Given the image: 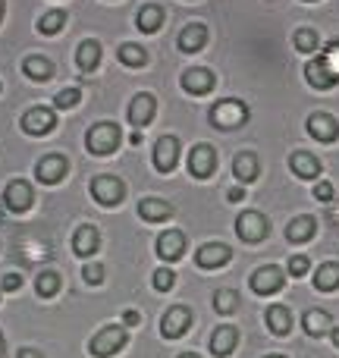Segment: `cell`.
<instances>
[{
	"label": "cell",
	"mask_w": 339,
	"mask_h": 358,
	"mask_svg": "<svg viewBox=\"0 0 339 358\" xmlns=\"http://www.w3.org/2000/svg\"><path fill=\"white\" fill-rule=\"evenodd\" d=\"M267 358H286V355H267Z\"/></svg>",
	"instance_id": "obj_51"
},
{
	"label": "cell",
	"mask_w": 339,
	"mask_h": 358,
	"mask_svg": "<svg viewBox=\"0 0 339 358\" xmlns=\"http://www.w3.org/2000/svg\"><path fill=\"white\" fill-rule=\"evenodd\" d=\"M267 229H271V223L261 210H242L236 217V233H239L242 242H261L267 236Z\"/></svg>",
	"instance_id": "obj_4"
},
{
	"label": "cell",
	"mask_w": 339,
	"mask_h": 358,
	"mask_svg": "<svg viewBox=\"0 0 339 358\" xmlns=\"http://www.w3.org/2000/svg\"><path fill=\"white\" fill-rule=\"evenodd\" d=\"M226 198H229V201H242V198H245V189H239V185H236V189L226 192Z\"/></svg>",
	"instance_id": "obj_45"
},
{
	"label": "cell",
	"mask_w": 339,
	"mask_h": 358,
	"mask_svg": "<svg viewBox=\"0 0 339 358\" xmlns=\"http://www.w3.org/2000/svg\"><path fill=\"white\" fill-rule=\"evenodd\" d=\"M258 170H261V164H258V157H254L252 151H242V155H236V161H233V176L239 179L242 185L254 182V179H258Z\"/></svg>",
	"instance_id": "obj_22"
},
{
	"label": "cell",
	"mask_w": 339,
	"mask_h": 358,
	"mask_svg": "<svg viewBox=\"0 0 339 358\" xmlns=\"http://www.w3.org/2000/svg\"><path fill=\"white\" fill-rule=\"evenodd\" d=\"M117 145H120V126H113V123H94L85 136V148L92 151L94 157L113 155Z\"/></svg>",
	"instance_id": "obj_2"
},
{
	"label": "cell",
	"mask_w": 339,
	"mask_h": 358,
	"mask_svg": "<svg viewBox=\"0 0 339 358\" xmlns=\"http://www.w3.org/2000/svg\"><path fill=\"white\" fill-rule=\"evenodd\" d=\"M35 292H38L41 299L57 296V292H60V273H54V271L38 273V280H35Z\"/></svg>",
	"instance_id": "obj_33"
},
{
	"label": "cell",
	"mask_w": 339,
	"mask_h": 358,
	"mask_svg": "<svg viewBox=\"0 0 339 358\" xmlns=\"http://www.w3.org/2000/svg\"><path fill=\"white\" fill-rule=\"evenodd\" d=\"M82 277H85L88 286H101L104 283V267L94 261V264H85V271H82Z\"/></svg>",
	"instance_id": "obj_39"
},
{
	"label": "cell",
	"mask_w": 339,
	"mask_h": 358,
	"mask_svg": "<svg viewBox=\"0 0 339 358\" xmlns=\"http://www.w3.org/2000/svg\"><path fill=\"white\" fill-rule=\"evenodd\" d=\"M138 214H142V220H148V223H164L173 214V208L164 201V198H142V201H138Z\"/></svg>",
	"instance_id": "obj_25"
},
{
	"label": "cell",
	"mask_w": 339,
	"mask_h": 358,
	"mask_svg": "<svg viewBox=\"0 0 339 358\" xmlns=\"http://www.w3.org/2000/svg\"><path fill=\"white\" fill-rule=\"evenodd\" d=\"M305 79H308L311 88H324V92H327V88H333L339 82V76L327 66V60H324V57H315V60L305 66Z\"/></svg>",
	"instance_id": "obj_12"
},
{
	"label": "cell",
	"mask_w": 339,
	"mask_h": 358,
	"mask_svg": "<svg viewBox=\"0 0 339 358\" xmlns=\"http://www.w3.org/2000/svg\"><path fill=\"white\" fill-rule=\"evenodd\" d=\"M176 161H179V138L176 136L157 138V145H154V167L161 170V173H173Z\"/></svg>",
	"instance_id": "obj_11"
},
{
	"label": "cell",
	"mask_w": 339,
	"mask_h": 358,
	"mask_svg": "<svg viewBox=\"0 0 339 358\" xmlns=\"http://www.w3.org/2000/svg\"><path fill=\"white\" fill-rule=\"evenodd\" d=\"M182 88L189 94H208L214 88V73L204 66H192L182 73Z\"/></svg>",
	"instance_id": "obj_18"
},
{
	"label": "cell",
	"mask_w": 339,
	"mask_h": 358,
	"mask_svg": "<svg viewBox=\"0 0 339 358\" xmlns=\"http://www.w3.org/2000/svg\"><path fill=\"white\" fill-rule=\"evenodd\" d=\"M92 195H94V201L104 204V208H117L126 195V185H123V179H117V176H98V179H92Z\"/></svg>",
	"instance_id": "obj_5"
},
{
	"label": "cell",
	"mask_w": 339,
	"mask_h": 358,
	"mask_svg": "<svg viewBox=\"0 0 339 358\" xmlns=\"http://www.w3.org/2000/svg\"><path fill=\"white\" fill-rule=\"evenodd\" d=\"M79 98H82V92H79V88H63V92L60 94H57V98H54V104L57 107H60V110H73V107L75 104H79Z\"/></svg>",
	"instance_id": "obj_37"
},
{
	"label": "cell",
	"mask_w": 339,
	"mask_h": 358,
	"mask_svg": "<svg viewBox=\"0 0 339 358\" xmlns=\"http://www.w3.org/2000/svg\"><path fill=\"white\" fill-rule=\"evenodd\" d=\"M283 286H286V273L273 264L258 267V271L252 273V292L254 296H271V292H280Z\"/></svg>",
	"instance_id": "obj_6"
},
{
	"label": "cell",
	"mask_w": 339,
	"mask_h": 358,
	"mask_svg": "<svg viewBox=\"0 0 339 358\" xmlns=\"http://www.w3.org/2000/svg\"><path fill=\"white\" fill-rule=\"evenodd\" d=\"M22 69H25V76L35 82H48L50 76H54V63H50L48 57H25Z\"/></svg>",
	"instance_id": "obj_30"
},
{
	"label": "cell",
	"mask_w": 339,
	"mask_h": 358,
	"mask_svg": "<svg viewBox=\"0 0 339 358\" xmlns=\"http://www.w3.org/2000/svg\"><path fill=\"white\" fill-rule=\"evenodd\" d=\"M214 308L220 311V315H233V311L239 308V292H236V289L214 292Z\"/></svg>",
	"instance_id": "obj_35"
},
{
	"label": "cell",
	"mask_w": 339,
	"mask_h": 358,
	"mask_svg": "<svg viewBox=\"0 0 339 358\" xmlns=\"http://www.w3.org/2000/svg\"><path fill=\"white\" fill-rule=\"evenodd\" d=\"M66 170H69V164L63 155H44L41 161L35 164V176L41 185H57L63 176H66Z\"/></svg>",
	"instance_id": "obj_8"
},
{
	"label": "cell",
	"mask_w": 339,
	"mask_h": 358,
	"mask_svg": "<svg viewBox=\"0 0 339 358\" xmlns=\"http://www.w3.org/2000/svg\"><path fill=\"white\" fill-rule=\"evenodd\" d=\"M317 233V220L315 217H296V220L289 223V229H286V239L296 242V245H302V242L315 239Z\"/></svg>",
	"instance_id": "obj_29"
},
{
	"label": "cell",
	"mask_w": 339,
	"mask_h": 358,
	"mask_svg": "<svg viewBox=\"0 0 339 358\" xmlns=\"http://www.w3.org/2000/svg\"><path fill=\"white\" fill-rule=\"evenodd\" d=\"M214 167H217V151L204 142L195 145L192 155H189V173L195 179H208L210 173H214Z\"/></svg>",
	"instance_id": "obj_9"
},
{
	"label": "cell",
	"mask_w": 339,
	"mask_h": 358,
	"mask_svg": "<svg viewBox=\"0 0 339 358\" xmlns=\"http://www.w3.org/2000/svg\"><path fill=\"white\" fill-rule=\"evenodd\" d=\"M117 57L126 63V66H132V69H138V66H145V63H148V54H145V48H138V44H132V41L120 44Z\"/></svg>",
	"instance_id": "obj_32"
},
{
	"label": "cell",
	"mask_w": 339,
	"mask_h": 358,
	"mask_svg": "<svg viewBox=\"0 0 339 358\" xmlns=\"http://www.w3.org/2000/svg\"><path fill=\"white\" fill-rule=\"evenodd\" d=\"M208 117H210V123H214L217 129L229 132V129H239V126L248 120V107L242 104V101H236V98H226V101H217V104L210 107Z\"/></svg>",
	"instance_id": "obj_1"
},
{
	"label": "cell",
	"mask_w": 339,
	"mask_h": 358,
	"mask_svg": "<svg viewBox=\"0 0 339 358\" xmlns=\"http://www.w3.org/2000/svg\"><path fill=\"white\" fill-rule=\"evenodd\" d=\"M161 25H164V10H161V6L145 3L142 10L136 13V29L142 31V35H154Z\"/></svg>",
	"instance_id": "obj_23"
},
{
	"label": "cell",
	"mask_w": 339,
	"mask_h": 358,
	"mask_svg": "<svg viewBox=\"0 0 339 358\" xmlns=\"http://www.w3.org/2000/svg\"><path fill=\"white\" fill-rule=\"evenodd\" d=\"M289 170L302 179H315L321 173V161H317L315 155H308V151H296V155L289 157Z\"/></svg>",
	"instance_id": "obj_26"
},
{
	"label": "cell",
	"mask_w": 339,
	"mask_h": 358,
	"mask_svg": "<svg viewBox=\"0 0 339 358\" xmlns=\"http://www.w3.org/2000/svg\"><path fill=\"white\" fill-rule=\"evenodd\" d=\"M204 44H208V29L201 22H192L179 31V50L182 54H198Z\"/></svg>",
	"instance_id": "obj_19"
},
{
	"label": "cell",
	"mask_w": 339,
	"mask_h": 358,
	"mask_svg": "<svg viewBox=\"0 0 339 358\" xmlns=\"http://www.w3.org/2000/svg\"><path fill=\"white\" fill-rule=\"evenodd\" d=\"M264 321H267V327H271L273 336H286L292 330V311L286 308V305H271Z\"/></svg>",
	"instance_id": "obj_24"
},
{
	"label": "cell",
	"mask_w": 339,
	"mask_h": 358,
	"mask_svg": "<svg viewBox=\"0 0 339 358\" xmlns=\"http://www.w3.org/2000/svg\"><path fill=\"white\" fill-rule=\"evenodd\" d=\"M292 41H296V50H302V54H311V50L317 48V31L315 29H296Z\"/></svg>",
	"instance_id": "obj_36"
},
{
	"label": "cell",
	"mask_w": 339,
	"mask_h": 358,
	"mask_svg": "<svg viewBox=\"0 0 339 358\" xmlns=\"http://www.w3.org/2000/svg\"><path fill=\"white\" fill-rule=\"evenodd\" d=\"M98 245H101V236H98V229H94V227H79V229H75V236H73L75 255L88 258V255L98 252Z\"/></svg>",
	"instance_id": "obj_28"
},
{
	"label": "cell",
	"mask_w": 339,
	"mask_h": 358,
	"mask_svg": "<svg viewBox=\"0 0 339 358\" xmlns=\"http://www.w3.org/2000/svg\"><path fill=\"white\" fill-rule=\"evenodd\" d=\"M189 327H192V311L189 308H170L161 321V334L167 336V340H179Z\"/></svg>",
	"instance_id": "obj_14"
},
{
	"label": "cell",
	"mask_w": 339,
	"mask_h": 358,
	"mask_svg": "<svg viewBox=\"0 0 339 358\" xmlns=\"http://www.w3.org/2000/svg\"><path fill=\"white\" fill-rule=\"evenodd\" d=\"M123 324H126V327H136V324H142V315H138V311H126Z\"/></svg>",
	"instance_id": "obj_44"
},
{
	"label": "cell",
	"mask_w": 339,
	"mask_h": 358,
	"mask_svg": "<svg viewBox=\"0 0 339 358\" xmlns=\"http://www.w3.org/2000/svg\"><path fill=\"white\" fill-rule=\"evenodd\" d=\"M324 60H327V66L333 69V73L339 76V44H330L327 54H324Z\"/></svg>",
	"instance_id": "obj_43"
},
{
	"label": "cell",
	"mask_w": 339,
	"mask_h": 358,
	"mask_svg": "<svg viewBox=\"0 0 339 358\" xmlns=\"http://www.w3.org/2000/svg\"><path fill=\"white\" fill-rule=\"evenodd\" d=\"M0 22H3V0H0Z\"/></svg>",
	"instance_id": "obj_49"
},
{
	"label": "cell",
	"mask_w": 339,
	"mask_h": 358,
	"mask_svg": "<svg viewBox=\"0 0 339 358\" xmlns=\"http://www.w3.org/2000/svg\"><path fill=\"white\" fill-rule=\"evenodd\" d=\"M315 198H317L321 204L333 201V185H330V182H317V185H315Z\"/></svg>",
	"instance_id": "obj_41"
},
{
	"label": "cell",
	"mask_w": 339,
	"mask_h": 358,
	"mask_svg": "<svg viewBox=\"0 0 339 358\" xmlns=\"http://www.w3.org/2000/svg\"><path fill=\"white\" fill-rule=\"evenodd\" d=\"M3 201H6V208L16 210V214L29 210L31 208V185L25 182V179H13L3 192Z\"/></svg>",
	"instance_id": "obj_15"
},
{
	"label": "cell",
	"mask_w": 339,
	"mask_h": 358,
	"mask_svg": "<svg viewBox=\"0 0 339 358\" xmlns=\"http://www.w3.org/2000/svg\"><path fill=\"white\" fill-rule=\"evenodd\" d=\"M0 355H3V336H0Z\"/></svg>",
	"instance_id": "obj_50"
},
{
	"label": "cell",
	"mask_w": 339,
	"mask_h": 358,
	"mask_svg": "<svg viewBox=\"0 0 339 358\" xmlns=\"http://www.w3.org/2000/svg\"><path fill=\"white\" fill-rule=\"evenodd\" d=\"M22 129L29 136H48V132L57 129V113L50 107H31L22 117Z\"/></svg>",
	"instance_id": "obj_7"
},
{
	"label": "cell",
	"mask_w": 339,
	"mask_h": 358,
	"mask_svg": "<svg viewBox=\"0 0 339 358\" xmlns=\"http://www.w3.org/2000/svg\"><path fill=\"white\" fill-rule=\"evenodd\" d=\"M302 324H305V330H308V336H324V334L333 330V317H330V311H321V308L305 311Z\"/></svg>",
	"instance_id": "obj_27"
},
{
	"label": "cell",
	"mask_w": 339,
	"mask_h": 358,
	"mask_svg": "<svg viewBox=\"0 0 339 358\" xmlns=\"http://www.w3.org/2000/svg\"><path fill=\"white\" fill-rule=\"evenodd\" d=\"M315 286L321 292H333V289H339V264H321L315 271Z\"/></svg>",
	"instance_id": "obj_31"
},
{
	"label": "cell",
	"mask_w": 339,
	"mask_h": 358,
	"mask_svg": "<svg viewBox=\"0 0 339 358\" xmlns=\"http://www.w3.org/2000/svg\"><path fill=\"white\" fill-rule=\"evenodd\" d=\"M63 25H66V13L63 10H50L38 19V31H41V35H57Z\"/></svg>",
	"instance_id": "obj_34"
},
{
	"label": "cell",
	"mask_w": 339,
	"mask_h": 358,
	"mask_svg": "<svg viewBox=\"0 0 339 358\" xmlns=\"http://www.w3.org/2000/svg\"><path fill=\"white\" fill-rule=\"evenodd\" d=\"M330 340H333V346L339 349V327H333V330H330Z\"/></svg>",
	"instance_id": "obj_47"
},
{
	"label": "cell",
	"mask_w": 339,
	"mask_h": 358,
	"mask_svg": "<svg viewBox=\"0 0 339 358\" xmlns=\"http://www.w3.org/2000/svg\"><path fill=\"white\" fill-rule=\"evenodd\" d=\"M229 258H233V252H229V245H223V242H208V245H201L195 252L198 267H204V271H214V267L229 264Z\"/></svg>",
	"instance_id": "obj_10"
},
{
	"label": "cell",
	"mask_w": 339,
	"mask_h": 358,
	"mask_svg": "<svg viewBox=\"0 0 339 358\" xmlns=\"http://www.w3.org/2000/svg\"><path fill=\"white\" fill-rule=\"evenodd\" d=\"M126 340H129V334H126L123 324H110V327H104L92 343H88V352L94 358H110L126 346Z\"/></svg>",
	"instance_id": "obj_3"
},
{
	"label": "cell",
	"mask_w": 339,
	"mask_h": 358,
	"mask_svg": "<svg viewBox=\"0 0 339 358\" xmlns=\"http://www.w3.org/2000/svg\"><path fill=\"white\" fill-rule=\"evenodd\" d=\"M154 110H157L154 94H148V92L136 94V98H132V104H129V123L132 126H148L151 120H154Z\"/></svg>",
	"instance_id": "obj_16"
},
{
	"label": "cell",
	"mask_w": 339,
	"mask_h": 358,
	"mask_svg": "<svg viewBox=\"0 0 339 358\" xmlns=\"http://www.w3.org/2000/svg\"><path fill=\"white\" fill-rule=\"evenodd\" d=\"M19 286H22V277H19V273H6V277L0 280V289L3 292H16Z\"/></svg>",
	"instance_id": "obj_42"
},
{
	"label": "cell",
	"mask_w": 339,
	"mask_h": 358,
	"mask_svg": "<svg viewBox=\"0 0 339 358\" xmlns=\"http://www.w3.org/2000/svg\"><path fill=\"white\" fill-rule=\"evenodd\" d=\"M308 132H311V138L330 145V142H336L339 138V123L330 117V113H311L308 117Z\"/></svg>",
	"instance_id": "obj_13"
},
{
	"label": "cell",
	"mask_w": 339,
	"mask_h": 358,
	"mask_svg": "<svg viewBox=\"0 0 339 358\" xmlns=\"http://www.w3.org/2000/svg\"><path fill=\"white\" fill-rule=\"evenodd\" d=\"M151 280H154V289L157 292H167V289H173V283H176V273H173L170 267H157Z\"/></svg>",
	"instance_id": "obj_38"
},
{
	"label": "cell",
	"mask_w": 339,
	"mask_h": 358,
	"mask_svg": "<svg viewBox=\"0 0 339 358\" xmlns=\"http://www.w3.org/2000/svg\"><path fill=\"white\" fill-rule=\"evenodd\" d=\"M286 271H289L292 277H305V273H308V258H305V255H292Z\"/></svg>",
	"instance_id": "obj_40"
},
{
	"label": "cell",
	"mask_w": 339,
	"mask_h": 358,
	"mask_svg": "<svg viewBox=\"0 0 339 358\" xmlns=\"http://www.w3.org/2000/svg\"><path fill=\"white\" fill-rule=\"evenodd\" d=\"M19 358H44V355L35 352V349H22V352H19Z\"/></svg>",
	"instance_id": "obj_46"
},
{
	"label": "cell",
	"mask_w": 339,
	"mask_h": 358,
	"mask_svg": "<svg viewBox=\"0 0 339 358\" xmlns=\"http://www.w3.org/2000/svg\"><path fill=\"white\" fill-rule=\"evenodd\" d=\"M185 252V236L179 229H164L161 239H157V258L164 261H179Z\"/></svg>",
	"instance_id": "obj_17"
},
{
	"label": "cell",
	"mask_w": 339,
	"mask_h": 358,
	"mask_svg": "<svg viewBox=\"0 0 339 358\" xmlns=\"http://www.w3.org/2000/svg\"><path fill=\"white\" fill-rule=\"evenodd\" d=\"M101 63V44L94 41V38H88V41H82L79 48H75V66L82 69V73H94Z\"/></svg>",
	"instance_id": "obj_21"
},
{
	"label": "cell",
	"mask_w": 339,
	"mask_h": 358,
	"mask_svg": "<svg viewBox=\"0 0 339 358\" xmlns=\"http://www.w3.org/2000/svg\"><path fill=\"white\" fill-rule=\"evenodd\" d=\"M236 343H239V330L236 327H217L214 336H210V352L217 358H229L236 349Z\"/></svg>",
	"instance_id": "obj_20"
},
{
	"label": "cell",
	"mask_w": 339,
	"mask_h": 358,
	"mask_svg": "<svg viewBox=\"0 0 339 358\" xmlns=\"http://www.w3.org/2000/svg\"><path fill=\"white\" fill-rule=\"evenodd\" d=\"M179 358H201V355H195V352H182Z\"/></svg>",
	"instance_id": "obj_48"
}]
</instances>
